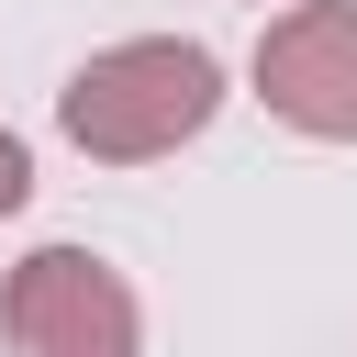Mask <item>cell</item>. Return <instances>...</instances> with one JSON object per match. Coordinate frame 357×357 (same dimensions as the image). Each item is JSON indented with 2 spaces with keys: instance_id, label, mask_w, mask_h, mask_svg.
<instances>
[{
  "instance_id": "4",
  "label": "cell",
  "mask_w": 357,
  "mask_h": 357,
  "mask_svg": "<svg viewBox=\"0 0 357 357\" xmlns=\"http://www.w3.org/2000/svg\"><path fill=\"white\" fill-rule=\"evenodd\" d=\"M22 190H33V156H22L11 134H0V212H22Z\"/></svg>"
},
{
  "instance_id": "2",
  "label": "cell",
  "mask_w": 357,
  "mask_h": 357,
  "mask_svg": "<svg viewBox=\"0 0 357 357\" xmlns=\"http://www.w3.org/2000/svg\"><path fill=\"white\" fill-rule=\"evenodd\" d=\"M0 335H11V357H134L145 312H134L123 268H100L89 245H33L0 290Z\"/></svg>"
},
{
  "instance_id": "1",
  "label": "cell",
  "mask_w": 357,
  "mask_h": 357,
  "mask_svg": "<svg viewBox=\"0 0 357 357\" xmlns=\"http://www.w3.org/2000/svg\"><path fill=\"white\" fill-rule=\"evenodd\" d=\"M212 112H223V67H212V45H178V33L89 56V67L67 78V100H56V123H67L89 156H112V167H145V156L190 145Z\"/></svg>"
},
{
  "instance_id": "3",
  "label": "cell",
  "mask_w": 357,
  "mask_h": 357,
  "mask_svg": "<svg viewBox=\"0 0 357 357\" xmlns=\"http://www.w3.org/2000/svg\"><path fill=\"white\" fill-rule=\"evenodd\" d=\"M257 100L301 134L357 145V0H301L257 45Z\"/></svg>"
}]
</instances>
